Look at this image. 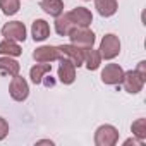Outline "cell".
Masks as SVG:
<instances>
[{"instance_id":"cell-1","label":"cell","mask_w":146,"mask_h":146,"mask_svg":"<svg viewBox=\"0 0 146 146\" xmlns=\"http://www.w3.org/2000/svg\"><path fill=\"white\" fill-rule=\"evenodd\" d=\"M69 38H70V43L72 45H76V46H79V48H88V46H93L95 45V33L90 29V28H81V26H74L70 31H69V35H67Z\"/></svg>"},{"instance_id":"cell-2","label":"cell","mask_w":146,"mask_h":146,"mask_svg":"<svg viewBox=\"0 0 146 146\" xmlns=\"http://www.w3.org/2000/svg\"><path fill=\"white\" fill-rule=\"evenodd\" d=\"M98 52H100L102 58H105V60L115 58L120 53V40H119V36H115L112 33L105 35L102 38V43H100V50Z\"/></svg>"},{"instance_id":"cell-3","label":"cell","mask_w":146,"mask_h":146,"mask_svg":"<svg viewBox=\"0 0 146 146\" xmlns=\"http://www.w3.org/2000/svg\"><path fill=\"white\" fill-rule=\"evenodd\" d=\"M119 143V131L110 125V124H105V125H100L95 132V144L96 146H113Z\"/></svg>"},{"instance_id":"cell-4","label":"cell","mask_w":146,"mask_h":146,"mask_svg":"<svg viewBox=\"0 0 146 146\" xmlns=\"http://www.w3.org/2000/svg\"><path fill=\"white\" fill-rule=\"evenodd\" d=\"M144 81H146V76L139 74V72L134 69V70H127L124 72V78H122V86L127 93L131 95H136L143 90L144 86Z\"/></svg>"},{"instance_id":"cell-5","label":"cell","mask_w":146,"mask_h":146,"mask_svg":"<svg viewBox=\"0 0 146 146\" xmlns=\"http://www.w3.org/2000/svg\"><path fill=\"white\" fill-rule=\"evenodd\" d=\"M9 95L16 102H24L28 98V95H29L28 81L24 78H21L19 74L17 76H12V81H11V86H9Z\"/></svg>"},{"instance_id":"cell-6","label":"cell","mask_w":146,"mask_h":146,"mask_svg":"<svg viewBox=\"0 0 146 146\" xmlns=\"http://www.w3.org/2000/svg\"><path fill=\"white\" fill-rule=\"evenodd\" d=\"M57 50H58V58H65V60L72 62L76 67L83 65L84 58H83V50L79 46L70 43V45H60V46H57Z\"/></svg>"},{"instance_id":"cell-7","label":"cell","mask_w":146,"mask_h":146,"mask_svg":"<svg viewBox=\"0 0 146 146\" xmlns=\"http://www.w3.org/2000/svg\"><path fill=\"white\" fill-rule=\"evenodd\" d=\"M2 36H5L7 40L12 41H24L26 40V26L21 21H11L7 24H4L2 28Z\"/></svg>"},{"instance_id":"cell-8","label":"cell","mask_w":146,"mask_h":146,"mask_svg":"<svg viewBox=\"0 0 146 146\" xmlns=\"http://www.w3.org/2000/svg\"><path fill=\"white\" fill-rule=\"evenodd\" d=\"M122 78H124V69L119 64H107L105 69L102 70V81L105 84H110V86L120 84Z\"/></svg>"},{"instance_id":"cell-9","label":"cell","mask_w":146,"mask_h":146,"mask_svg":"<svg viewBox=\"0 0 146 146\" xmlns=\"http://www.w3.org/2000/svg\"><path fill=\"white\" fill-rule=\"evenodd\" d=\"M67 16L70 17L72 23H74V26L90 28V24L93 23V14L86 7H76V9H72L70 12H67Z\"/></svg>"},{"instance_id":"cell-10","label":"cell","mask_w":146,"mask_h":146,"mask_svg":"<svg viewBox=\"0 0 146 146\" xmlns=\"http://www.w3.org/2000/svg\"><path fill=\"white\" fill-rule=\"evenodd\" d=\"M58 81L62 84H72L76 81V65L65 60V58H60V65H58Z\"/></svg>"},{"instance_id":"cell-11","label":"cell","mask_w":146,"mask_h":146,"mask_svg":"<svg viewBox=\"0 0 146 146\" xmlns=\"http://www.w3.org/2000/svg\"><path fill=\"white\" fill-rule=\"evenodd\" d=\"M33 58L36 62H41V64H50L53 60H58V50H57V46L43 45L33 52Z\"/></svg>"},{"instance_id":"cell-12","label":"cell","mask_w":146,"mask_h":146,"mask_svg":"<svg viewBox=\"0 0 146 146\" xmlns=\"http://www.w3.org/2000/svg\"><path fill=\"white\" fill-rule=\"evenodd\" d=\"M81 50H83V58H84L83 64H86V69H88V70H96V69L100 67V64H102V55H100V52L95 50L93 46L81 48Z\"/></svg>"},{"instance_id":"cell-13","label":"cell","mask_w":146,"mask_h":146,"mask_svg":"<svg viewBox=\"0 0 146 146\" xmlns=\"http://www.w3.org/2000/svg\"><path fill=\"white\" fill-rule=\"evenodd\" d=\"M31 35L35 41H45L50 36V26L45 19H36L31 26Z\"/></svg>"},{"instance_id":"cell-14","label":"cell","mask_w":146,"mask_h":146,"mask_svg":"<svg viewBox=\"0 0 146 146\" xmlns=\"http://www.w3.org/2000/svg\"><path fill=\"white\" fill-rule=\"evenodd\" d=\"M95 9L102 17H110L117 12L119 4L117 0H95Z\"/></svg>"},{"instance_id":"cell-15","label":"cell","mask_w":146,"mask_h":146,"mask_svg":"<svg viewBox=\"0 0 146 146\" xmlns=\"http://www.w3.org/2000/svg\"><path fill=\"white\" fill-rule=\"evenodd\" d=\"M40 9L52 17H58L60 14H64V2L62 0H41Z\"/></svg>"},{"instance_id":"cell-16","label":"cell","mask_w":146,"mask_h":146,"mask_svg":"<svg viewBox=\"0 0 146 146\" xmlns=\"http://www.w3.org/2000/svg\"><path fill=\"white\" fill-rule=\"evenodd\" d=\"M48 72H52V64H41V62H38L36 65L31 67L29 78H31V81H33L35 84H41L43 79H45V76L48 74Z\"/></svg>"},{"instance_id":"cell-17","label":"cell","mask_w":146,"mask_h":146,"mask_svg":"<svg viewBox=\"0 0 146 146\" xmlns=\"http://www.w3.org/2000/svg\"><path fill=\"white\" fill-rule=\"evenodd\" d=\"M19 70H21V65L12 57H7V55L0 57V72L9 74V76H17Z\"/></svg>"},{"instance_id":"cell-18","label":"cell","mask_w":146,"mask_h":146,"mask_svg":"<svg viewBox=\"0 0 146 146\" xmlns=\"http://www.w3.org/2000/svg\"><path fill=\"white\" fill-rule=\"evenodd\" d=\"M23 53V48L19 46L17 41H12V40H4L0 41V55H7V57H19Z\"/></svg>"},{"instance_id":"cell-19","label":"cell","mask_w":146,"mask_h":146,"mask_svg":"<svg viewBox=\"0 0 146 146\" xmlns=\"http://www.w3.org/2000/svg\"><path fill=\"white\" fill-rule=\"evenodd\" d=\"M74 28V23L70 21V17L65 14H60L58 17H55V31L60 35V36H67L69 31Z\"/></svg>"},{"instance_id":"cell-20","label":"cell","mask_w":146,"mask_h":146,"mask_svg":"<svg viewBox=\"0 0 146 146\" xmlns=\"http://www.w3.org/2000/svg\"><path fill=\"white\" fill-rule=\"evenodd\" d=\"M131 131H132V134L136 136V139H139L141 143L146 139V119H137V120H134L132 122V125H131Z\"/></svg>"},{"instance_id":"cell-21","label":"cell","mask_w":146,"mask_h":146,"mask_svg":"<svg viewBox=\"0 0 146 146\" xmlns=\"http://www.w3.org/2000/svg\"><path fill=\"white\" fill-rule=\"evenodd\" d=\"M0 9L5 16H14L21 9V2L19 0H0Z\"/></svg>"},{"instance_id":"cell-22","label":"cell","mask_w":146,"mask_h":146,"mask_svg":"<svg viewBox=\"0 0 146 146\" xmlns=\"http://www.w3.org/2000/svg\"><path fill=\"white\" fill-rule=\"evenodd\" d=\"M9 134V124L4 117H0V141L5 139V136Z\"/></svg>"},{"instance_id":"cell-23","label":"cell","mask_w":146,"mask_h":146,"mask_svg":"<svg viewBox=\"0 0 146 146\" xmlns=\"http://www.w3.org/2000/svg\"><path fill=\"white\" fill-rule=\"evenodd\" d=\"M139 74H143V76H146V62L144 60H141L139 64H137V69H136Z\"/></svg>"},{"instance_id":"cell-24","label":"cell","mask_w":146,"mask_h":146,"mask_svg":"<svg viewBox=\"0 0 146 146\" xmlns=\"http://www.w3.org/2000/svg\"><path fill=\"white\" fill-rule=\"evenodd\" d=\"M131 143H132V144H141V141H139V139H132V137H129V139H125V141H124V144H131Z\"/></svg>"},{"instance_id":"cell-25","label":"cell","mask_w":146,"mask_h":146,"mask_svg":"<svg viewBox=\"0 0 146 146\" xmlns=\"http://www.w3.org/2000/svg\"><path fill=\"white\" fill-rule=\"evenodd\" d=\"M38 144H53V141H50V139H43V141H38Z\"/></svg>"}]
</instances>
